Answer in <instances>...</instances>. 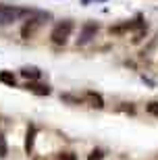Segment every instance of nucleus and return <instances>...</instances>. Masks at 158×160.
I'll return each mask as SVG.
<instances>
[{
	"label": "nucleus",
	"instance_id": "nucleus-13",
	"mask_svg": "<svg viewBox=\"0 0 158 160\" xmlns=\"http://www.w3.org/2000/svg\"><path fill=\"white\" fill-rule=\"evenodd\" d=\"M59 160H77V156L73 154V152H63V154L59 156Z\"/></svg>",
	"mask_w": 158,
	"mask_h": 160
},
{
	"label": "nucleus",
	"instance_id": "nucleus-10",
	"mask_svg": "<svg viewBox=\"0 0 158 160\" xmlns=\"http://www.w3.org/2000/svg\"><path fill=\"white\" fill-rule=\"evenodd\" d=\"M146 112H148V114H152V117H156V119H158V102H150V104L146 106Z\"/></svg>",
	"mask_w": 158,
	"mask_h": 160
},
{
	"label": "nucleus",
	"instance_id": "nucleus-12",
	"mask_svg": "<svg viewBox=\"0 0 158 160\" xmlns=\"http://www.w3.org/2000/svg\"><path fill=\"white\" fill-rule=\"evenodd\" d=\"M6 152H8V148H6V142H4V135L0 133V158H4Z\"/></svg>",
	"mask_w": 158,
	"mask_h": 160
},
{
	"label": "nucleus",
	"instance_id": "nucleus-9",
	"mask_svg": "<svg viewBox=\"0 0 158 160\" xmlns=\"http://www.w3.org/2000/svg\"><path fill=\"white\" fill-rule=\"evenodd\" d=\"M0 83H4V85H11V88H15L17 79H15V75H13V73L2 71V73H0Z\"/></svg>",
	"mask_w": 158,
	"mask_h": 160
},
{
	"label": "nucleus",
	"instance_id": "nucleus-11",
	"mask_svg": "<svg viewBox=\"0 0 158 160\" xmlns=\"http://www.w3.org/2000/svg\"><path fill=\"white\" fill-rule=\"evenodd\" d=\"M102 158H104V152L102 150H92L89 156H88V160H102Z\"/></svg>",
	"mask_w": 158,
	"mask_h": 160
},
{
	"label": "nucleus",
	"instance_id": "nucleus-5",
	"mask_svg": "<svg viewBox=\"0 0 158 160\" xmlns=\"http://www.w3.org/2000/svg\"><path fill=\"white\" fill-rule=\"evenodd\" d=\"M85 100L89 102V106H94V108H104V100H102V96L96 94V92H88V94H85Z\"/></svg>",
	"mask_w": 158,
	"mask_h": 160
},
{
	"label": "nucleus",
	"instance_id": "nucleus-6",
	"mask_svg": "<svg viewBox=\"0 0 158 160\" xmlns=\"http://www.w3.org/2000/svg\"><path fill=\"white\" fill-rule=\"evenodd\" d=\"M21 75H23L25 79H29V81H33V79H40V69L38 67H23L21 69Z\"/></svg>",
	"mask_w": 158,
	"mask_h": 160
},
{
	"label": "nucleus",
	"instance_id": "nucleus-1",
	"mask_svg": "<svg viewBox=\"0 0 158 160\" xmlns=\"http://www.w3.org/2000/svg\"><path fill=\"white\" fill-rule=\"evenodd\" d=\"M33 15L31 8H21V6H0V25H11L19 19L27 17L29 19Z\"/></svg>",
	"mask_w": 158,
	"mask_h": 160
},
{
	"label": "nucleus",
	"instance_id": "nucleus-4",
	"mask_svg": "<svg viewBox=\"0 0 158 160\" xmlns=\"http://www.w3.org/2000/svg\"><path fill=\"white\" fill-rule=\"evenodd\" d=\"M98 33V23L96 21H88V23L81 27L79 31V38H77V46H85L88 42H92Z\"/></svg>",
	"mask_w": 158,
	"mask_h": 160
},
{
	"label": "nucleus",
	"instance_id": "nucleus-2",
	"mask_svg": "<svg viewBox=\"0 0 158 160\" xmlns=\"http://www.w3.org/2000/svg\"><path fill=\"white\" fill-rule=\"evenodd\" d=\"M46 19H50V15H48V12H38V11H33V15L27 19V23H25L23 29H21L23 40H31V38L35 36V31L42 27V23H44Z\"/></svg>",
	"mask_w": 158,
	"mask_h": 160
},
{
	"label": "nucleus",
	"instance_id": "nucleus-8",
	"mask_svg": "<svg viewBox=\"0 0 158 160\" xmlns=\"http://www.w3.org/2000/svg\"><path fill=\"white\" fill-rule=\"evenodd\" d=\"M33 142H35V127H29V131H27V139H25V152H27V154H31Z\"/></svg>",
	"mask_w": 158,
	"mask_h": 160
},
{
	"label": "nucleus",
	"instance_id": "nucleus-7",
	"mask_svg": "<svg viewBox=\"0 0 158 160\" xmlns=\"http://www.w3.org/2000/svg\"><path fill=\"white\" fill-rule=\"evenodd\" d=\"M25 89H31V92L38 94V96H48L50 94V88H48V85H42V83H27Z\"/></svg>",
	"mask_w": 158,
	"mask_h": 160
},
{
	"label": "nucleus",
	"instance_id": "nucleus-3",
	"mask_svg": "<svg viewBox=\"0 0 158 160\" xmlns=\"http://www.w3.org/2000/svg\"><path fill=\"white\" fill-rule=\"evenodd\" d=\"M73 21H69V19H64V21H60V23L54 25L52 33H50V40H52V44H56V46H63V44H67V40L71 38V31H73Z\"/></svg>",
	"mask_w": 158,
	"mask_h": 160
}]
</instances>
